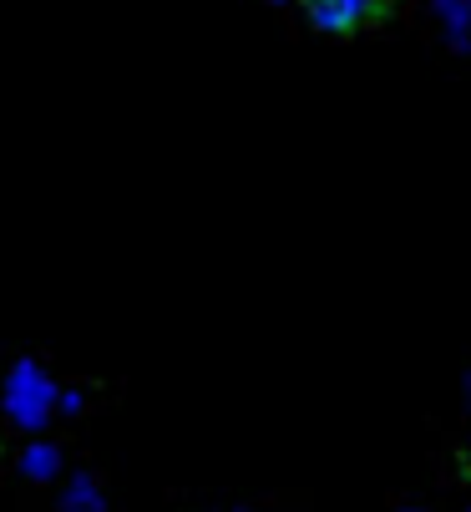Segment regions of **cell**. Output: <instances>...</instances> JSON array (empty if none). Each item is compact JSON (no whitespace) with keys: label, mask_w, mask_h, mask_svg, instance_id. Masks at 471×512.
I'll return each instance as SVG.
<instances>
[{"label":"cell","mask_w":471,"mask_h":512,"mask_svg":"<svg viewBox=\"0 0 471 512\" xmlns=\"http://www.w3.org/2000/svg\"><path fill=\"white\" fill-rule=\"evenodd\" d=\"M6 406L21 426H41L46 411H51V381L41 376V365H21L6 386Z\"/></svg>","instance_id":"1"},{"label":"cell","mask_w":471,"mask_h":512,"mask_svg":"<svg viewBox=\"0 0 471 512\" xmlns=\"http://www.w3.org/2000/svg\"><path fill=\"white\" fill-rule=\"evenodd\" d=\"M304 11H309V21L320 26V31L345 36V31L365 26L380 11V0H304Z\"/></svg>","instance_id":"2"},{"label":"cell","mask_w":471,"mask_h":512,"mask_svg":"<svg viewBox=\"0 0 471 512\" xmlns=\"http://www.w3.org/2000/svg\"><path fill=\"white\" fill-rule=\"evenodd\" d=\"M26 472H31V477H46V472H56V452H46V447H36V452L26 457Z\"/></svg>","instance_id":"3"}]
</instances>
